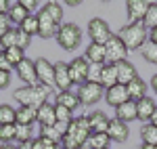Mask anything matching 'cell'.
I'll use <instances>...</instances> for the list:
<instances>
[{"mask_svg":"<svg viewBox=\"0 0 157 149\" xmlns=\"http://www.w3.org/2000/svg\"><path fill=\"white\" fill-rule=\"evenodd\" d=\"M55 105H63V107H67V109L75 112L82 103H80V99H78V92L65 90V92H57V97H55Z\"/></svg>","mask_w":157,"mask_h":149,"instance_id":"cell-21","label":"cell"},{"mask_svg":"<svg viewBox=\"0 0 157 149\" xmlns=\"http://www.w3.org/2000/svg\"><path fill=\"white\" fill-rule=\"evenodd\" d=\"M29 44H32V36L25 34L21 27H17V46L25 50V46H29Z\"/></svg>","mask_w":157,"mask_h":149,"instance_id":"cell-42","label":"cell"},{"mask_svg":"<svg viewBox=\"0 0 157 149\" xmlns=\"http://www.w3.org/2000/svg\"><path fill=\"white\" fill-rule=\"evenodd\" d=\"M138 149H157V147H155V145H145V143H143Z\"/></svg>","mask_w":157,"mask_h":149,"instance_id":"cell-54","label":"cell"},{"mask_svg":"<svg viewBox=\"0 0 157 149\" xmlns=\"http://www.w3.org/2000/svg\"><path fill=\"white\" fill-rule=\"evenodd\" d=\"M117 84V69H115V65H105V69H103V78H101V86L105 88H111Z\"/></svg>","mask_w":157,"mask_h":149,"instance_id":"cell-27","label":"cell"},{"mask_svg":"<svg viewBox=\"0 0 157 149\" xmlns=\"http://www.w3.org/2000/svg\"><path fill=\"white\" fill-rule=\"evenodd\" d=\"M105 101H107L111 107H120V105H124L126 101H130V97H128V88L124 86V84H115V86H111L105 90Z\"/></svg>","mask_w":157,"mask_h":149,"instance_id":"cell-15","label":"cell"},{"mask_svg":"<svg viewBox=\"0 0 157 149\" xmlns=\"http://www.w3.org/2000/svg\"><path fill=\"white\" fill-rule=\"evenodd\" d=\"M15 141H19V145H21V143H27V141H34V139H32V126L17 124V139H15Z\"/></svg>","mask_w":157,"mask_h":149,"instance_id":"cell-40","label":"cell"},{"mask_svg":"<svg viewBox=\"0 0 157 149\" xmlns=\"http://www.w3.org/2000/svg\"><path fill=\"white\" fill-rule=\"evenodd\" d=\"M140 139H143L145 145H155L157 147V126L143 124V128H140Z\"/></svg>","mask_w":157,"mask_h":149,"instance_id":"cell-30","label":"cell"},{"mask_svg":"<svg viewBox=\"0 0 157 149\" xmlns=\"http://www.w3.org/2000/svg\"><path fill=\"white\" fill-rule=\"evenodd\" d=\"M103 69H105V63H90V67H88V80H86V82H94V84H101Z\"/></svg>","mask_w":157,"mask_h":149,"instance_id":"cell-33","label":"cell"},{"mask_svg":"<svg viewBox=\"0 0 157 149\" xmlns=\"http://www.w3.org/2000/svg\"><path fill=\"white\" fill-rule=\"evenodd\" d=\"M105 55H107V50H105V44H88V49H86L84 57L88 63H105Z\"/></svg>","mask_w":157,"mask_h":149,"instance_id":"cell-24","label":"cell"},{"mask_svg":"<svg viewBox=\"0 0 157 149\" xmlns=\"http://www.w3.org/2000/svg\"><path fill=\"white\" fill-rule=\"evenodd\" d=\"M36 76H38V84H42V86H48L52 88L55 86V65L48 61V59H44V57H40L36 59Z\"/></svg>","mask_w":157,"mask_h":149,"instance_id":"cell-8","label":"cell"},{"mask_svg":"<svg viewBox=\"0 0 157 149\" xmlns=\"http://www.w3.org/2000/svg\"><path fill=\"white\" fill-rule=\"evenodd\" d=\"M34 149H61V145L44 137H38V139H34Z\"/></svg>","mask_w":157,"mask_h":149,"instance_id":"cell-41","label":"cell"},{"mask_svg":"<svg viewBox=\"0 0 157 149\" xmlns=\"http://www.w3.org/2000/svg\"><path fill=\"white\" fill-rule=\"evenodd\" d=\"M57 42L63 50H75L82 42V29L80 25L69 21V23L59 25V32H57Z\"/></svg>","mask_w":157,"mask_h":149,"instance_id":"cell-4","label":"cell"},{"mask_svg":"<svg viewBox=\"0 0 157 149\" xmlns=\"http://www.w3.org/2000/svg\"><path fill=\"white\" fill-rule=\"evenodd\" d=\"M0 149H19L17 145H11V143H6V145H0Z\"/></svg>","mask_w":157,"mask_h":149,"instance_id":"cell-53","label":"cell"},{"mask_svg":"<svg viewBox=\"0 0 157 149\" xmlns=\"http://www.w3.org/2000/svg\"><path fill=\"white\" fill-rule=\"evenodd\" d=\"M107 135L111 139V143H126L128 137H130V128L126 122H121L117 118H113L109 122V128H107Z\"/></svg>","mask_w":157,"mask_h":149,"instance_id":"cell-13","label":"cell"},{"mask_svg":"<svg viewBox=\"0 0 157 149\" xmlns=\"http://www.w3.org/2000/svg\"><path fill=\"white\" fill-rule=\"evenodd\" d=\"M52 92V88L48 86H42V84H38V86H21L17 88L15 92H13V97L15 101L21 105V107H42L46 101H48V95Z\"/></svg>","mask_w":157,"mask_h":149,"instance_id":"cell-2","label":"cell"},{"mask_svg":"<svg viewBox=\"0 0 157 149\" xmlns=\"http://www.w3.org/2000/svg\"><path fill=\"white\" fill-rule=\"evenodd\" d=\"M115 69H117V84H124L128 86L134 78H138L136 74V67H134L130 61H121V63H115Z\"/></svg>","mask_w":157,"mask_h":149,"instance_id":"cell-18","label":"cell"},{"mask_svg":"<svg viewBox=\"0 0 157 149\" xmlns=\"http://www.w3.org/2000/svg\"><path fill=\"white\" fill-rule=\"evenodd\" d=\"M9 84H11V74L0 69V90H2V88H6Z\"/></svg>","mask_w":157,"mask_h":149,"instance_id":"cell-44","label":"cell"},{"mask_svg":"<svg viewBox=\"0 0 157 149\" xmlns=\"http://www.w3.org/2000/svg\"><path fill=\"white\" fill-rule=\"evenodd\" d=\"M9 9H11V2L9 0H0V15H6Z\"/></svg>","mask_w":157,"mask_h":149,"instance_id":"cell-47","label":"cell"},{"mask_svg":"<svg viewBox=\"0 0 157 149\" xmlns=\"http://www.w3.org/2000/svg\"><path fill=\"white\" fill-rule=\"evenodd\" d=\"M9 29H11V19H9V15H0V38L4 36Z\"/></svg>","mask_w":157,"mask_h":149,"instance_id":"cell-43","label":"cell"},{"mask_svg":"<svg viewBox=\"0 0 157 149\" xmlns=\"http://www.w3.org/2000/svg\"><path fill=\"white\" fill-rule=\"evenodd\" d=\"M105 50H107V55H105V65H115V63L128 61V53H130V50L126 49V44L120 40L117 34H113V38L105 44Z\"/></svg>","mask_w":157,"mask_h":149,"instance_id":"cell-5","label":"cell"},{"mask_svg":"<svg viewBox=\"0 0 157 149\" xmlns=\"http://www.w3.org/2000/svg\"><path fill=\"white\" fill-rule=\"evenodd\" d=\"M71 86H73V82H71V78H69V67H67V63L59 61L55 65V88L59 92H65Z\"/></svg>","mask_w":157,"mask_h":149,"instance_id":"cell-14","label":"cell"},{"mask_svg":"<svg viewBox=\"0 0 157 149\" xmlns=\"http://www.w3.org/2000/svg\"><path fill=\"white\" fill-rule=\"evenodd\" d=\"M44 11L50 15V19L55 21L57 25H63V6H61L59 2H55V0H50V2H46L44 6H42Z\"/></svg>","mask_w":157,"mask_h":149,"instance_id":"cell-28","label":"cell"},{"mask_svg":"<svg viewBox=\"0 0 157 149\" xmlns=\"http://www.w3.org/2000/svg\"><path fill=\"white\" fill-rule=\"evenodd\" d=\"M65 4H67V6H80V2H78V0H67Z\"/></svg>","mask_w":157,"mask_h":149,"instance_id":"cell-51","label":"cell"},{"mask_svg":"<svg viewBox=\"0 0 157 149\" xmlns=\"http://www.w3.org/2000/svg\"><path fill=\"white\" fill-rule=\"evenodd\" d=\"M15 72L17 76L21 78L25 82V86H38V76H36V63L32 61V59H27L25 57L23 61L19 63L17 67H15Z\"/></svg>","mask_w":157,"mask_h":149,"instance_id":"cell-11","label":"cell"},{"mask_svg":"<svg viewBox=\"0 0 157 149\" xmlns=\"http://www.w3.org/2000/svg\"><path fill=\"white\" fill-rule=\"evenodd\" d=\"M17 139V124H4L0 126V143L6 145V143H13Z\"/></svg>","mask_w":157,"mask_h":149,"instance_id":"cell-32","label":"cell"},{"mask_svg":"<svg viewBox=\"0 0 157 149\" xmlns=\"http://www.w3.org/2000/svg\"><path fill=\"white\" fill-rule=\"evenodd\" d=\"M19 2L23 4V9H25L27 13H29V15H32V11H34V9L38 6V2H36V0H19Z\"/></svg>","mask_w":157,"mask_h":149,"instance_id":"cell-46","label":"cell"},{"mask_svg":"<svg viewBox=\"0 0 157 149\" xmlns=\"http://www.w3.org/2000/svg\"><path fill=\"white\" fill-rule=\"evenodd\" d=\"M115 118L121 120V122H126V124H130V122H134V120H138L136 103H134V101H126L124 105H120V107L115 109Z\"/></svg>","mask_w":157,"mask_h":149,"instance_id":"cell-19","label":"cell"},{"mask_svg":"<svg viewBox=\"0 0 157 149\" xmlns=\"http://www.w3.org/2000/svg\"><path fill=\"white\" fill-rule=\"evenodd\" d=\"M88 36H90V40L94 44H107L113 38V32H111V27H109V23L105 19L94 17V19L88 21Z\"/></svg>","mask_w":157,"mask_h":149,"instance_id":"cell-6","label":"cell"},{"mask_svg":"<svg viewBox=\"0 0 157 149\" xmlns=\"http://www.w3.org/2000/svg\"><path fill=\"white\" fill-rule=\"evenodd\" d=\"M57 32H59V25L50 19V15L44 9L38 11V36L42 40H48V38H57Z\"/></svg>","mask_w":157,"mask_h":149,"instance_id":"cell-10","label":"cell"},{"mask_svg":"<svg viewBox=\"0 0 157 149\" xmlns=\"http://www.w3.org/2000/svg\"><path fill=\"white\" fill-rule=\"evenodd\" d=\"M105 97V88L101 84H94V82H84L78 86V99L82 105L90 107V105H97L98 101Z\"/></svg>","mask_w":157,"mask_h":149,"instance_id":"cell-7","label":"cell"},{"mask_svg":"<svg viewBox=\"0 0 157 149\" xmlns=\"http://www.w3.org/2000/svg\"><path fill=\"white\" fill-rule=\"evenodd\" d=\"M13 46H17V27H11L4 36L0 38V49L2 50L13 49Z\"/></svg>","mask_w":157,"mask_h":149,"instance_id":"cell-34","label":"cell"},{"mask_svg":"<svg viewBox=\"0 0 157 149\" xmlns=\"http://www.w3.org/2000/svg\"><path fill=\"white\" fill-rule=\"evenodd\" d=\"M151 88H153V92L157 95V74L153 76V78H151Z\"/></svg>","mask_w":157,"mask_h":149,"instance_id":"cell-50","label":"cell"},{"mask_svg":"<svg viewBox=\"0 0 157 149\" xmlns=\"http://www.w3.org/2000/svg\"><path fill=\"white\" fill-rule=\"evenodd\" d=\"M19 27L23 29L25 34H29V36H38V15L32 13V15H29V17H27Z\"/></svg>","mask_w":157,"mask_h":149,"instance_id":"cell-37","label":"cell"},{"mask_svg":"<svg viewBox=\"0 0 157 149\" xmlns=\"http://www.w3.org/2000/svg\"><path fill=\"white\" fill-rule=\"evenodd\" d=\"M143 25H145L147 29L157 27V2H151V4H149V11H147V15H145Z\"/></svg>","mask_w":157,"mask_h":149,"instance_id":"cell-36","label":"cell"},{"mask_svg":"<svg viewBox=\"0 0 157 149\" xmlns=\"http://www.w3.org/2000/svg\"><path fill=\"white\" fill-rule=\"evenodd\" d=\"M86 118H88V126H90L92 132H107L111 120L103 112H92L90 116H86Z\"/></svg>","mask_w":157,"mask_h":149,"instance_id":"cell-20","label":"cell"},{"mask_svg":"<svg viewBox=\"0 0 157 149\" xmlns=\"http://www.w3.org/2000/svg\"><path fill=\"white\" fill-rule=\"evenodd\" d=\"M40 137L48 139V141H55V143H59V145L63 143V137L57 132L55 126H42V128H40Z\"/></svg>","mask_w":157,"mask_h":149,"instance_id":"cell-39","label":"cell"},{"mask_svg":"<svg viewBox=\"0 0 157 149\" xmlns=\"http://www.w3.org/2000/svg\"><path fill=\"white\" fill-rule=\"evenodd\" d=\"M140 55H143V59L149 63H153L157 65V44H151V42H147L145 46L140 49Z\"/></svg>","mask_w":157,"mask_h":149,"instance_id":"cell-38","label":"cell"},{"mask_svg":"<svg viewBox=\"0 0 157 149\" xmlns=\"http://www.w3.org/2000/svg\"><path fill=\"white\" fill-rule=\"evenodd\" d=\"M0 69H2V72H9V74H11V69H13V65L6 61V57H4L2 50H0Z\"/></svg>","mask_w":157,"mask_h":149,"instance_id":"cell-45","label":"cell"},{"mask_svg":"<svg viewBox=\"0 0 157 149\" xmlns=\"http://www.w3.org/2000/svg\"><path fill=\"white\" fill-rule=\"evenodd\" d=\"M36 107H19L17 109V122L15 124H23V126H32L36 122Z\"/></svg>","mask_w":157,"mask_h":149,"instance_id":"cell-26","label":"cell"},{"mask_svg":"<svg viewBox=\"0 0 157 149\" xmlns=\"http://www.w3.org/2000/svg\"><path fill=\"white\" fill-rule=\"evenodd\" d=\"M149 42H151V44H157V27L149 29Z\"/></svg>","mask_w":157,"mask_h":149,"instance_id":"cell-48","label":"cell"},{"mask_svg":"<svg viewBox=\"0 0 157 149\" xmlns=\"http://www.w3.org/2000/svg\"><path fill=\"white\" fill-rule=\"evenodd\" d=\"M15 122H17V109H15L13 105L2 103V105H0V126L15 124Z\"/></svg>","mask_w":157,"mask_h":149,"instance_id":"cell-29","label":"cell"},{"mask_svg":"<svg viewBox=\"0 0 157 149\" xmlns=\"http://www.w3.org/2000/svg\"><path fill=\"white\" fill-rule=\"evenodd\" d=\"M149 124L157 126V109H155V113H153V116H151V122H149Z\"/></svg>","mask_w":157,"mask_h":149,"instance_id":"cell-52","label":"cell"},{"mask_svg":"<svg viewBox=\"0 0 157 149\" xmlns=\"http://www.w3.org/2000/svg\"><path fill=\"white\" fill-rule=\"evenodd\" d=\"M109 145H111V139L107 132H92L86 141L84 149H109Z\"/></svg>","mask_w":157,"mask_h":149,"instance_id":"cell-23","label":"cell"},{"mask_svg":"<svg viewBox=\"0 0 157 149\" xmlns=\"http://www.w3.org/2000/svg\"><path fill=\"white\" fill-rule=\"evenodd\" d=\"M36 122L42 126H55L57 124V113H55V105L52 103H44L42 107H38V113H36Z\"/></svg>","mask_w":157,"mask_h":149,"instance_id":"cell-17","label":"cell"},{"mask_svg":"<svg viewBox=\"0 0 157 149\" xmlns=\"http://www.w3.org/2000/svg\"><path fill=\"white\" fill-rule=\"evenodd\" d=\"M117 36L128 50H140L147 44V27L143 23H128L120 29Z\"/></svg>","mask_w":157,"mask_h":149,"instance_id":"cell-3","label":"cell"},{"mask_svg":"<svg viewBox=\"0 0 157 149\" xmlns=\"http://www.w3.org/2000/svg\"><path fill=\"white\" fill-rule=\"evenodd\" d=\"M149 4H151V2H147V0H128V2H126V11H128L130 23H143V21H145Z\"/></svg>","mask_w":157,"mask_h":149,"instance_id":"cell-12","label":"cell"},{"mask_svg":"<svg viewBox=\"0 0 157 149\" xmlns=\"http://www.w3.org/2000/svg\"><path fill=\"white\" fill-rule=\"evenodd\" d=\"M55 113H57V122H61V124H71L75 120L73 112L67 109V107H63V105H55Z\"/></svg>","mask_w":157,"mask_h":149,"instance_id":"cell-35","label":"cell"},{"mask_svg":"<svg viewBox=\"0 0 157 149\" xmlns=\"http://www.w3.org/2000/svg\"><path fill=\"white\" fill-rule=\"evenodd\" d=\"M19 149H34V141H27V143H21V145H17Z\"/></svg>","mask_w":157,"mask_h":149,"instance_id":"cell-49","label":"cell"},{"mask_svg":"<svg viewBox=\"0 0 157 149\" xmlns=\"http://www.w3.org/2000/svg\"><path fill=\"white\" fill-rule=\"evenodd\" d=\"M4 53V57H6V61L11 63L13 67H17L19 63L25 59V53L23 49H19V46H13V49H6V50H2Z\"/></svg>","mask_w":157,"mask_h":149,"instance_id":"cell-31","label":"cell"},{"mask_svg":"<svg viewBox=\"0 0 157 149\" xmlns=\"http://www.w3.org/2000/svg\"><path fill=\"white\" fill-rule=\"evenodd\" d=\"M67 67H69V78H71L73 84H84L86 80H88V67H90V63L86 61V57H75L73 61L67 63Z\"/></svg>","mask_w":157,"mask_h":149,"instance_id":"cell-9","label":"cell"},{"mask_svg":"<svg viewBox=\"0 0 157 149\" xmlns=\"http://www.w3.org/2000/svg\"><path fill=\"white\" fill-rule=\"evenodd\" d=\"M92 135L90 126H88V118L86 116H80L75 118L71 124H69V130L67 135L63 137V149H84L88 137Z\"/></svg>","mask_w":157,"mask_h":149,"instance_id":"cell-1","label":"cell"},{"mask_svg":"<svg viewBox=\"0 0 157 149\" xmlns=\"http://www.w3.org/2000/svg\"><path fill=\"white\" fill-rule=\"evenodd\" d=\"M155 109H157V105L151 97H143L140 101H136V113H138V120L143 124L151 122V116L155 113Z\"/></svg>","mask_w":157,"mask_h":149,"instance_id":"cell-16","label":"cell"},{"mask_svg":"<svg viewBox=\"0 0 157 149\" xmlns=\"http://www.w3.org/2000/svg\"><path fill=\"white\" fill-rule=\"evenodd\" d=\"M9 19H11V23H17V25H21L29 17V13L23 9V4L19 2V0H15V2H11V9H9Z\"/></svg>","mask_w":157,"mask_h":149,"instance_id":"cell-25","label":"cell"},{"mask_svg":"<svg viewBox=\"0 0 157 149\" xmlns=\"http://www.w3.org/2000/svg\"><path fill=\"white\" fill-rule=\"evenodd\" d=\"M128 97H130V101H140L143 97H147V82L143 80V78H134L132 82L128 84Z\"/></svg>","mask_w":157,"mask_h":149,"instance_id":"cell-22","label":"cell"}]
</instances>
